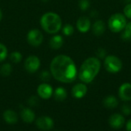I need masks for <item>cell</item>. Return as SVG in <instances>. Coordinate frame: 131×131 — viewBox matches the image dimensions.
Returning a JSON list of instances; mask_svg holds the SVG:
<instances>
[{
  "label": "cell",
  "mask_w": 131,
  "mask_h": 131,
  "mask_svg": "<svg viewBox=\"0 0 131 131\" xmlns=\"http://www.w3.org/2000/svg\"><path fill=\"white\" fill-rule=\"evenodd\" d=\"M126 128L127 131H131V119L130 120H128V122L126 124Z\"/></svg>",
  "instance_id": "31"
},
{
  "label": "cell",
  "mask_w": 131,
  "mask_h": 131,
  "mask_svg": "<svg viewBox=\"0 0 131 131\" xmlns=\"http://www.w3.org/2000/svg\"><path fill=\"white\" fill-rule=\"evenodd\" d=\"M106 30V25L104 21L97 20L92 25V32L95 36H101L104 34Z\"/></svg>",
  "instance_id": "16"
},
{
  "label": "cell",
  "mask_w": 131,
  "mask_h": 131,
  "mask_svg": "<svg viewBox=\"0 0 131 131\" xmlns=\"http://www.w3.org/2000/svg\"><path fill=\"white\" fill-rule=\"evenodd\" d=\"M2 10L0 8V21L2 20Z\"/></svg>",
  "instance_id": "34"
},
{
  "label": "cell",
  "mask_w": 131,
  "mask_h": 131,
  "mask_svg": "<svg viewBox=\"0 0 131 131\" xmlns=\"http://www.w3.org/2000/svg\"><path fill=\"white\" fill-rule=\"evenodd\" d=\"M76 25L79 32L82 33H85L88 32V30L91 28V21L88 17L81 16L78 19Z\"/></svg>",
  "instance_id": "13"
},
{
  "label": "cell",
  "mask_w": 131,
  "mask_h": 131,
  "mask_svg": "<svg viewBox=\"0 0 131 131\" xmlns=\"http://www.w3.org/2000/svg\"><path fill=\"white\" fill-rule=\"evenodd\" d=\"M124 15L128 18V19H131V3L127 4L124 8Z\"/></svg>",
  "instance_id": "28"
},
{
  "label": "cell",
  "mask_w": 131,
  "mask_h": 131,
  "mask_svg": "<svg viewBox=\"0 0 131 131\" xmlns=\"http://www.w3.org/2000/svg\"><path fill=\"white\" fill-rule=\"evenodd\" d=\"M125 124V119L124 116L119 113H114L109 118V124L114 129H121Z\"/></svg>",
  "instance_id": "10"
},
{
  "label": "cell",
  "mask_w": 131,
  "mask_h": 131,
  "mask_svg": "<svg viewBox=\"0 0 131 131\" xmlns=\"http://www.w3.org/2000/svg\"><path fill=\"white\" fill-rule=\"evenodd\" d=\"M51 76L59 82L70 83L75 80L78 70L73 59L66 55H58L50 64Z\"/></svg>",
  "instance_id": "1"
},
{
  "label": "cell",
  "mask_w": 131,
  "mask_h": 131,
  "mask_svg": "<svg viewBox=\"0 0 131 131\" xmlns=\"http://www.w3.org/2000/svg\"><path fill=\"white\" fill-rule=\"evenodd\" d=\"M88 92V87L84 83H78L72 88L71 94L76 99L83 98Z\"/></svg>",
  "instance_id": "12"
},
{
  "label": "cell",
  "mask_w": 131,
  "mask_h": 131,
  "mask_svg": "<svg viewBox=\"0 0 131 131\" xmlns=\"http://www.w3.org/2000/svg\"><path fill=\"white\" fill-rule=\"evenodd\" d=\"M9 58H10V60L14 63H18L21 62V59H22V55L19 53V52H17V51H15L13 53H12L9 56Z\"/></svg>",
  "instance_id": "21"
},
{
  "label": "cell",
  "mask_w": 131,
  "mask_h": 131,
  "mask_svg": "<svg viewBox=\"0 0 131 131\" xmlns=\"http://www.w3.org/2000/svg\"><path fill=\"white\" fill-rule=\"evenodd\" d=\"M74 32V29L72 25L71 24H66L63 28H62V32L64 35L67 36H71Z\"/></svg>",
  "instance_id": "22"
},
{
  "label": "cell",
  "mask_w": 131,
  "mask_h": 131,
  "mask_svg": "<svg viewBox=\"0 0 131 131\" xmlns=\"http://www.w3.org/2000/svg\"><path fill=\"white\" fill-rule=\"evenodd\" d=\"M121 110H122V113L126 115V116H128L131 113V107L130 105L129 104H124L121 107Z\"/></svg>",
  "instance_id": "27"
},
{
  "label": "cell",
  "mask_w": 131,
  "mask_h": 131,
  "mask_svg": "<svg viewBox=\"0 0 131 131\" xmlns=\"http://www.w3.org/2000/svg\"><path fill=\"white\" fill-rule=\"evenodd\" d=\"M79 8L82 11H86L90 7V1L89 0H79Z\"/></svg>",
  "instance_id": "24"
},
{
  "label": "cell",
  "mask_w": 131,
  "mask_h": 131,
  "mask_svg": "<svg viewBox=\"0 0 131 131\" xmlns=\"http://www.w3.org/2000/svg\"><path fill=\"white\" fill-rule=\"evenodd\" d=\"M53 95H54L55 100H57L58 102L64 101L67 98V96H68L66 90L61 86L55 89L54 92H53Z\"/></svg>",
  "instance_id": "19"
},
{
  "label": "cell",
  "mask_w": 131,
  "mask_h": 131,
  "mask_svg": "<svg viewBox=\"0 0 131 131\" xmlns=\"http://www.w3.org/2000/svg\"><path fill=\"white\" fill-rule=\"evenodd\" d=\"M3 118L8 124H15L18 122V114L11 110H7L4 112Z\"/></svg>",
  "instance_id": "15"
},
{
  "label": "cell",
  "mask_w": 131,
  "mask_h": 131,
  "mask_svg": "<svg viewBox=\"0 0 131 131\" xmlns=\"http://www.w3.org/2000/svg\"><path fill=\"white\" fill-rule=\"evenodd\" d=\"M40 24L45 32L49 34H55L61 29L62 21L57 13L48 12L41 17Z\"/></svg>",
  "instance_id": "3"
},
{
  "label": "cell",
  "mask_w": 131,
  "mask_h": 131,
  "mask_svg": "<svg viewBox=\"0 0 131 131\" xmlns=\"http://www.w3.org/2000/svg\"><path fill=\"white\" fill-rule=\"evenodd\" d=\"M38 99L35 96L31 97V98L28 100V103L31 106H36L38 104Z\"/></svg>",
  "instance_id": "30"
},
{
  "label": "cell",
  "mask_w": 131,
  "mask_h": 131,
  "mask_svg": "<svg viewBox=\"0 0 131 131\" xmlns=\"http://www.w3.org/2000/svg\"><path fill=\"white\" fill-rule=\"evenodd\" d=\"M53 92L54 91L51 86L47 83H43L40 84L37 89L38 95L44 100L49 99L53 95Z\"/></svg>",
  "instance_id": "9"
},
{
  "label": "cell",
  "mask_w": 131,
  "mask_h": 131,
  "mask_svg": "<svg viewBox=\"0 0 131 131\" xmlns=\"http://www.w3.org/2000/svg\"><path fill=\"white\" fill-rule=\"evenodd\" d=\"M124 3H126V4H129V3H130L131 0H121Z\"/></svg>",
  "instance_id": "33"
},
{
  "label": "cell",
  "mask_w": 131,
  "mask_h": 131,
  "mask_svg": "<svg viewBox=\"0 0 131 131\" xmlns=\"http://www.w3.org/2000/svg\"><path fill=\"white\" fill-rule=\"evenodd\" d=\"M101 69V61L96 57L88 58L81 66L78 77L84 83H89L97 76Z\"/></svg>",
  "instance_id": "2"
},
{
  "label": "cell",
  "mask_w": 131,
  "mask_h": 131,
  "mask_svg": "<svg viewBox=\"0 0 131 131\" xmlns=\"http://www.w3.org/2000/svg\"><path fill=\"white\" fill-rule=\"evenodd\" d=\"M43 39H44L43 34L38 29H31L27 34V41L32 46L35 47L39 46L42 43Z\"/></svg>",
  "instance_id": "6"
},
{
  "label": "cell",
  "mask_w": 131,
  "mask_h": 131,
  "mask_svg": "<svg viewBox=\"0 0 131 131\" xmlns=\"http://www.w3.org/2000/svg\"><path fill=\"white\" fill-rule=\"evenodd\" d=\"M120 98L124 101L131 100V84L129 83H125L122 84L118 91Z\"/></svg>",
  "instance_id": "11"
},
{
  "label": "cell",
  "mask_w": 131,
  "mask_h": 131,
  "mask_svg": "<svg viewBox=\"0 0 131 131\" xmlns=\"http://www.w3.org/2000/svg\"><path fill=\"white\" fill-rule=\"evenodd\" d=\"M105 69L111 73H117L122 69V61L114 55L106 56L104 62Z\"/></svg>",
  "instance_id": "5"
},
{
  "label": "cell",
  "mask_w": 131,
  "mask_h": 131,
  "mask_svg": "<svg viewBox=\"0 0 131 131\" xmlns=\"http://www.w3.org/2000/svg\"><path fill=\"white\" fill-rule=\"evenodd\" d=\"M121 39L124 41H130L131 40V32L124 29L123 32L121 33Z\"/></svg>",
  "instance_id": "25"
},
{
  "label": "cell",
  "mask_w": 131,
  "mask_h": 131,
  "mask_svg": "<svg viewBox=\"0 0 131 131\" xmlns=\"http://www.w3.org/2000/svg\"><path fill=\"white\" fill-rule=\"evenodd\" d=\"M64 44V39L60 35L52 36L49 40V46L53 49H59Z\"/></svg>",
  "instance_id": "17"
},
{
  "label": "cell",
  "mask_w": 131,
  "mask_h": 131,
  "mask_svg": "<svg viewBox=\"0 0 131 131\" xmlns=\"http://www.w3.org/2000/svg\"><path fill=\"white\" fill-rule=\"evenodd\" d=\"M12 66L10 63H4L0 68V74L2 76H8L12 73Z\"/></svg>",
  "instance_id": "20"
},
{
  "label": "cell",
  "mask_w": 131,
  "mask_h": 131,
  "mask_svg": "<svg viewBox=\"0 0 131 131\" xmlns=\"http://www.w3.org/2000/svg\"><path fill=\"white\" fill-rule=\"evenodd\" d=\"M51 74L49 72H48V71H43L40 74V78H41V80L42 81L48 82L50 80V78H51Z\"/></svg>",
  "instance_id": "26"
},
{
  "label": "cell",
  "mask_w": 131,
  "mask_h": 131,
  "mask_svg": "<svg viewBox=\"0 0 131 131\" xmlns=\"http://www.w3.org/2000/svg\"><path fill=\"white\" fill-rule=\"evenodd\" d=\"M103 104L106 108L114 109L118 106V100L114 96H108L104 99Z\"/></svg>",
  "instance_id": "18"
},
{
  "label": "cell",
  "mask_w": 131,
  "mask_h": 131,
  "mask_svg": "<svg viewBox=\"0 0 131 131\" xmlns=\"http://www.w3.org/2000/svg\"><path fill=\"white\" fill-rule=\"evenodd\" d=\"M41 1H43V2H48V0H41Z\"/></svg>",
  "instance_id": "35"
},
{
  "label": "cell",
  "mask_w": 131,
  "mask_h": 131,
  "mask_svg": "<svg viewBox=\"0 0 131 131\" xmlns=\"http://www.w3.org/2000/svg\"><path fill=\"white\" fill-rule=\"evenodd\" d=\"M127 25L126 16L121 13L112 15L108 20V26L111 32H120L125 29Z\"/></svg>",
  "instance_id": "4"
},
{
  "label": "cell",
  "mask_w": 131,
  "mask_h": 131,
  "mask_svg": "<svg viewBox=\"0 0 131 131\" xmlns=\"http://www.w3.org/2000/svg\"><path fill=\"white\" fill-rule=\"evenodd\" d=\"M36 125L38 129L44 131H48L51 130L54 127V121L49 117H41L37 119Z\"/></svg>",
  "instance_id": "8"
},
{
  "label": "cell",
  "mask_w": 131,
  "mask_h": 131,
  "mask_svg": "<svg viewBox=\"0 0 131 131\" xmlns=\"http://www.w3.org/2000/svg\"><path fill=\"white\" fill-rule=\"evenodd\" d=\"M7 55H8L7 47L4 44L0 43V63L3 62L6 59Z\"/></svg>",
  "instance_id": "23"
},
{
  "label": "cell",
  "mask_w": 131,
  "mask_h": 131,
  "mask_svg": "<svg viewBox=\"0 0 131 131\" xmlns=\"http://www.w3.org/2000/svg\"><path fill=\"white\" fill-rule=\"evenodd\" d=\"M41 66V61L39 58L36 56H29L26 58L24 66L27 72L30 73H34L38 70Z\"/></svg>",
  "instance_id": "7"
},
{
  "label": "cell",
  "mask_w": 131,
  "mask_h": 131,
  "mask_svg": "<svg viewBox=\"0 0 131 131\" xmlns=\"http://www.w3.org/2000/svg\"><path fill=\"white\" fill-rule=\"evenodd\" d=\"M21 117L25 123L31 124L35 119V113L29 108H23L21 111Z\"/></svg>",
  "instance_id": "14"
},
{
  "label": "cell",
  "mask_w": 131,
  "mask_h": 131,
  "mask_svg": "<svg viewBox=\"0 0 131 131\" xmlns=\"http://www.w3.org/2000/svg\"><path fill=\"white\" fill-rule=\"evenodd\" d=\"M106 55H107V52H106V50H105L104 49H103V48L98 49V50H97V56L99 58L104 59V58H105Z\"/></svg>",
  "instance_id": "29"
},
{
  "label": "cell",
  "mask_w": 131,
  "mask_h": 131,
  "mask_svg": "<svg viewBox=\"0 0 131 131\" xmlns=\"http://www.w3.org/2000/svg\"><path fill=\"white\" fill-rule=\"evenodd\" d=\"M125 29L131 32V21L130 22H129L128 23H127V25H126V26H125Z\"/></svg>",
  "instance_id": "32"
}]
</instances>
